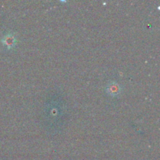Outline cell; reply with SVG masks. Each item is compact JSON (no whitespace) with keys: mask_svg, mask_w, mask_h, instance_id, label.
I'll return each mask as SVG.
<instances>
[{"mask_svg":"<svg viewBox=\"0 0 160 160\" xmlns=\"http://www.w3.org/2000/svg\"><path fill=\"white\" fill-rule=\"evenodd\" d=\"M120 87L117 83L112 82L109 84L107 87L108 93L110 94L111 95H117L120 92Z\"/></svg>","mask_w":160,"mask_h":160,"instance_id":"cell-2","label":"cell"},{"mask_svg":"<svg viewBox=\"0 0 160 160\" xmlns=\"http://www.w3.org/2000/svg\"><path fill=\"white\" fill-rule=\"evenodd\" d=\"M2 42L8 48H11L16 45V38L12 34H8L5 37H3V38L2 39Z\"/></svg>","mask_w":160,"mask_h":160,"instance_id":"cell-1","label":"cell"}]
</instances>
